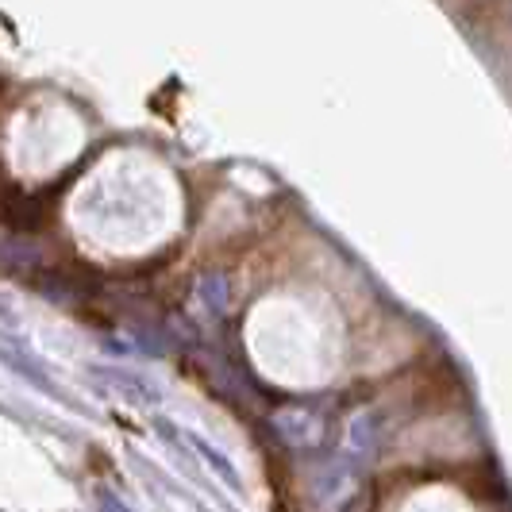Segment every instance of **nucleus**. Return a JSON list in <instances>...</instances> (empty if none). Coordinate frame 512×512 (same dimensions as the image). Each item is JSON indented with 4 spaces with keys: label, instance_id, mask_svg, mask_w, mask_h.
<instances>
[{
    "label": "nucleus",
    "instance_id": "f257e3e1",
    "mask_svg": "<svg viewBox=\"0 0 512 512\" xmlns=\"http://www.w3.org/2000/svg\"><path fill=\"white\" fill-rule=\"evenodd\" d=\"M0 362H4L8 370H16V374H20L24 382L35 385V389H39L43 397H54V401H62L66 409H74V412H85V416H93V412H89V405H81V401H74V397H70V393L62 389V385L54 382V378H47V374H43V366H35V362H31V355H27V351L20 347V343H12V339H4V335H0Z\"/></svg>",
    "mask_w": 512,
    "mask_h": 512
},
{
    "label": "nucleus",
    "instance_id": "f03ea898",
    "mask_svg": "<svg viewBox=\"0 0 512 512\" xmlns=\"http://www.w3.org/2000/svg\"><path fill=\"white\" fill-rule=\"evenodd\" d=\"M93 378H101V382H108V385H120V393L124 397H131V401H158V389H154L151 382H143L139 374H128V370H112V366H93L89 370Z\"/></svg>",
    "mask_w": 512,
    "mask_h": 512
},
{
    "label": "nucleus",
    "instance_id": "7ed1b4c3",
    "mask_svg": "<svg viewBox=\"0 0 512 512\" xmlns=\"http://www.w3.org/2000/svg\"><path fill=\"white\" fill-rule=\"evenodd\" d=\"M181 439H185V443H193V447H197V455H201V459H205L208 466H212V470H216V474H220V478H224V486H228V489H235V493H239V489H243V478H239V474H235V466H231V462L224 459V455H220V451H216V447H212V443H208V439H201V436H197V432H181Z\"/></svg>",
    "mask_w": 512,
    "mask_h": 512
},
{
    "label": "nucleus",
    "instance_id": "20e7f679",
    "mask_svg": "<svg viewBox=\"0 0 512 512\" xmlns=\"http://www.w3.org/2000/svg\"><path fill=\"white\" fill-rule=\"evenodd\" d=\"M101 509L104 512H131L128 505H124V501H116L112 493H101Z\"/></svg>",
    "mask_w": 512,
    "mask_h": 512
}]
</instances>
